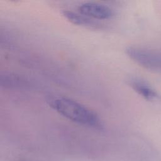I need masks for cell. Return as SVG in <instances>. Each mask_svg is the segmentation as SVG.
Segmentation results:
<instances>
[{
  "instance_id": "obj_1",
  "label": "cell",
  "mask_w": 161,
  "mask_h": 161,
  "mask_svg": "<svg viewBox=\"0 0 161 161\" xmlns=\"http://www.w3.org/2000/svg\"><path fill=\"white\" fill-rule=\"evenodd\" d=\"M48 101L55 111L72 121L94 128L102 126L101 121L95 112L72 99L53 97Z\"/></svg>"
},
{
  "instance_id": "obj_3",
  "label": "cell",
  "mask_w": 161,
  "mask_h": 161,
  "mask_svg": "<svg viewBox=\"0 0 161 161\" xmlns=\"http://www.w3.org/2000/svg\"><path fill=\"white\" fill-rule=\"evenodd\" d=\"M128 84L145 100L151 102L161 101V96L146 80L138 77H131L128 80Z\"/></svg>"
},
{
  "instance_id": "obj_2",
  "label": "cell",
  "mask_w": 161,
  "mask_h": 161,
  "mask_svg": "<svg viewBox=\"0 0 161 161\" xmlns=\"http://www.w3.org/2000/svg\"><path fill=\"white\" fill-rule=\"evenodd\" d=\"M127 55L140 66L153 71H161V53L147 48L129 46L125 49Z\"/></svg>"
},
{
  "instance_id": "obj_4",
  "label": "cell",
  "mask_w": 161,
  "mask_h": 161,
  "mask_svg": "<svg viewBox=\"0 0 161 161\" xmlns=\"http://www.w3.org/2000/svg\"><path fill=\"white\" fill-rule=\"evenodd\" d=\"M79 13L89 18L106 19L113 15V10L108 6L92 2L84 3L78 7Z\"/></svg>"
},
{
  "instance_id": "obj_5",
  "label": "cell",
  "mask_w": 161,
  "mask_h": 161,
  "mask_svg": "<svg viewBox=\"0 0 161 161\" xmlns=\"http://www.w3.org/2000/svg\"><path fill=\"white\" fill-rule=\"evenodd\" d=\"M64 16L71 23L84 26H96V23L90 18L80 13H77L71 11H64Z\"/></svg>"
}]
</instances>
